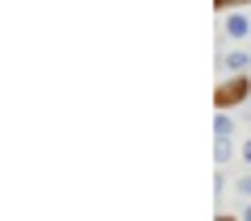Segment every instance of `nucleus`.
<instances>
[{
  "mask_svg": "<svg viewBox=\"0 0 251 221\" xmlns=\"http://www.w3.org/2000/svg\"><path fill=\"white\" fill-rule=\"evenodd\" d=\"M247 92H251V80H247V75H234V80H226L214 96H218V105H222V109H230V105H243Z\"/></svg>",
  "mask_w": 251,
  "mask_h": 221,
  "instance_id": "obj_1",
  "label": "nucleus"
},
{
  "mask_svg": "<svg viewBox=\"0 0 251 221\" xmlns=\"http://www.w3.org/2000/svg\"><path fill=\"white\" fill-rule=\"evenodd\" d=\"M251 34V17H239V13H234L230 21H226V38H247Z\"/></svg>",
  "mask_w": 251,
  "mask_h": 221,
  "instance_id": "obj_2",
  "label": "nucleus"
},
{
  "mask_svg": "<svg viewBox=\"0 0 251 221\" xmlns=\"http://www.w3.org/2000/svg\"><path fill=\"white\" fill-rule=\"evenodd\" d=\"M247 63H251L247 50H230V54L222 59V67H226V71H239V75H243V67H247Z\"/></svg>",
  "mask_w": 251,
  "mask_h": 221,
  "instance_id": "obj_3",
  "label": "nucleus"
},
{
  "mask_svg": "<svg viewBox=\"0 0 251 221\" xmlns=\"http://www.w3.org/2000/svg\"><path fill=\"white\" fill-rule=\"evenodd\" d=\"M230 133H234V121H230L226 113H218V117H214V138H218V142H230Z\"/></svg>",
  "mask_w": 251,
  "mask_h": 221,
  "instance_id": "obj_4",
  "label": "nucleus"
},
{
  "mask_svg": "<svg viewBox=\"0 0 251 221\" xmlns=\"http://www.w3.org/2000/svg\"><path fill=\"white\" fill-rule=\"evenodd\" d=\"M214 159H218V167L230 163V142H214Z\"/></svg>",
  "mask_w": 251,
  "mask_h": 221,
  "instance_id": "obj_5",
  "label": "nucleus"
},
{
  "mask_svg": "<svg viewBox=\"0 0 251 221\" xmlns=\"http://www.w3.org/2000/svg\"><path fill=\"white\" fill-rule=\"evenodd\" d=\"M234 192H243V196L251 200V171H247V176H239V184H234Z\"/></svg>",
  "mask_w": 251,
  "mask_h": 221,
  "instance_id": "obj_6",
  "label": "nucleus"
},
{
  "mask_svg": "<svg viewBox=\"0 0 251 221\" xmlns=\"http://www.w3.org/2000/svg\"><path fill=\"white\" fill-rule=\"evenodd\" d=\"M243 163H247V167H251V138L243 142Z\"/></svg>",
  "mask_w": 251,
  "mask_h": 221,
  "instance_id": "obj_7",
  "label": "nucleus"
},
{
  "mask_svg": "<svg viewBox=\"0 0 251 221\" xmlns=\"http://www.w3.org/2000/svg\"><path fill=\"white\" fill-rule=\"evenodd\" d=\"M214 4L218 9H230V4H239V0H214Z\"/></svg>",
  "mask_w": 251,
  "mask_h": 221,
  "instance_id": "obj_8",
  "label": "nucleus"
},
{
  "mask_svg": "<svg viewBox=\"0 0 251 221\" xmlns=\"http://www.w3.org/2000/svg\"><path fill=\"white\" fill-rule=\"evenodd\" d=\"M239 221H251V200H247V209H243V217Z\"/></svg>",
  "mask_w": 251,
  "mask_h": 221,
  "instance_id": "obj_9",
  "label": "nucleus"
},
{
  "mask_svg": "<svg viewBox=\"0 0 251 221\" xmlns=\"http://www.w3.org/2000/svg\"><path fill=\"white\" fill-rule=\"evenodd\" d=\"M218 221H239V217H218Z\"/></svg>",
  "mask_w": 251,
  "mask_h": 221,
  "instance_id": "obj_10",
  "label": "nucleus"
}]
</instances>
